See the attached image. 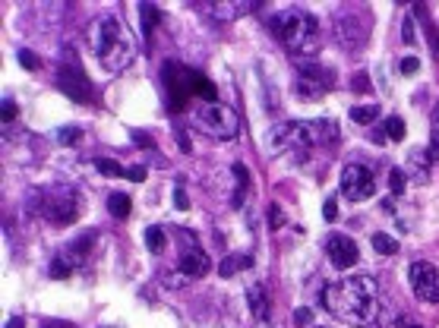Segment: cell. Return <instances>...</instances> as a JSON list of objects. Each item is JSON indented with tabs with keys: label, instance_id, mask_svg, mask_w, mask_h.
<instances>
[{
	"label": "cell",
	"instance_id": "6da1fadb",
	"mask_svg": "<svg viewBox=\"0 0 439 328\" xmlns=\"http://www.w3.org/2000/svg\"><path fill=\"white\" fill-rule=\"evenodd\" d=\"M322 306L332 316L351 325H370L380 316V284L370 275H354L344 281L326 284L322 291Z\"/></svg>",
	"mask_w": 439,
	"mask_h": 328
},
{
	"label": "cell",
	"instance_id": "7a4b0ae2",
	"mask_svg": "<svg viewBox=\"0 0 439 328\" xmlns=\"http://www.w3.org/2000/svg\"><path fill=\"white\" fill-rule=\"evenodd\" d=\"M329 136H338L335 133V123H278V127L269 130V152L272 155H282V152H291L297 155V161H304L310 155V149L322 145V139Z\"/></svg>",
	"mask_w": 439,
	"mask_h": 328
},
{
	"label": "cell",
	"instance_id": "3957f363",
	"mask_svg": "<svg viewBox=\"0 0 439 328\" xmlns=\"http://www.w3.org/2000/svg\"><path fill=\"white\" fill-rule=\"evenodd\" d=\"M92 48L104 63V70H111V73L124 70L133 60V38L117 16H104L92 25Z\"/></svg>",
	"mask_w": 439,
	"mask_h": 328
},
{
	"label": "cell",
	"instance_id": "277c9868",
	"mask_svg": "<svg viewBox=\"0 0 439 328\" xmlns=\"http://www.w3.org/2000/svg\"><path fill=\"white\" fill-rule=\"evenodd\" d=\"M272 32L288 51L294 54H313L320 48V23L306 10H284L272 16Z\"/></svg>",
	"mask_w": 439,
	"mask_h": 328
},
{
	"label": "cell",
	"instance_id": "5b68a950",
	"mask_svg": "<svg viewBox=\"0 0 439 328\" xmlns=\"http://www.w3.org/2000/svg\"><path fill=\"white\" fill-rule=\"evenodd\" d=\"M29 209L35 212L38 218H45L51 224H73L79 218V196L67 187L57 189H35L29 199Z\"/></svg>",
	"mask_w": 439,
	"mask_h": 328
},
{
	"label": "cell",
	"instance_id": "8992f818",
	"mask_svg": "<svg viewBox=\"0 0 439 328\" xmlns=\"http://www.w3.org/2000/svg\"><path fill=\"white\" fill-rule=\"evenodd\" d=\"M164 85H168V95H171L174 107H184L186 101L196 95L206 98L208 105L215 101V85H212L206 76L180 67V63H168V67H164Z\"/></svg>",
	"mask_w": 439,
	"mask_h": 328
},
{
	"label": "cell",
	"instance_id": "52a82bcc",
	"mask_svg": "<svg viewBox=\"0 0 439 328\" xmlns=\"http://www.w3.org/2000/svg\"><path fill=\"white\" fill-rule=\"evenodd\" d=\"M190 123H193L196 133H206L212 136V139H234L240 130L237 123V114L231 111L228 105H218V101H212V105H199L193 114H190Z\"/></svg>",
	"mask_w": 439,
	"mask_h": 328
},
{
	"label": "cell",
	"instance_id": "ba28073f",
	"mask_svg": "<svg viewBox=\"0 0 439 328\" xmlns=\"http://www.w3.org/2000/svg\"><path fill=\"white\" fill-rule=\"evenodd\" d=\"M332 79H335L332 70H322L313 60H300L297 70H294V95L304 98V101H320L332 89Z\"/></svg>",
	"mask_w": 439,
	"mask_h": 328
},
{
	"label": "cell",
	"instance_id": "9c48e42d",
	"mask_svg": "<svg viewBox=\"0 0 439 328\" xmlns=\"http://www.w3.org/2000/svg\"><path fill=\"white\" fill-rule=\"evenodd\" d=\"M57 82H60V89L67 92L73 101H79V105H89V101H92V82H89V76L82 73L79 60H76L73 51L64 54V63H60Z\"/></svg>",
	"mask_w": 439,
	"mask_h": 328
},
{
	"label": "cell",
	"instance_id": "30bf717a",
	"mask_svg": "<svg viewBox=\"0 0 439 328\" xmlns=\"http://www.w3.org/2000/svg\"><path fill=\"white\" fill-rule=\"evenodd\" d=\"M335 35L348 51L364 48L367 35H370V19L360 10H338L335 13Z\"/></svg>",
	"mask_w": 439,
	"mask_h": 328
},
{
	"label": "cell",
	"instance_id": "8fae6325",
	"mask_svg": "<svg viewBox=\"0 0 439 328\" xmlns=\"http://www.w3.org/2000/svg\"><path fill=\"white\" fill-rule=\"evenodd\" d=\"M376 189V174L367 164H348L342 171V196H348L351 202H364Z\"/></svg>",
	"mask_w": 439,
	"mask_h": 328
},
{
	"label": "cell",
	"instance_id": "7c38bea8",
	"mask_svg": "<svg viewBox=\"0 0 439 328\" xmlns=\"http://www.w3.org/2000/svg\"><path fill=\"white\" fill-rule=\"evenodd\" d=\"M177 269L184 278H190V281H196V278L208 275V269H212V262H208L206 249H202L196 240H180V259H177Z\"/></svg>",
	"mask_w": 439,
	"mask_h": 328
},
{
	"label": "cell",
	"instance_id": "4fadbf2b",
	"mask_svg": "<svg viewBox=\"0 0 439 328\" xmlns=\"http://www.w3.org/2000/svg\"><path fill=\"white\" fill-rule=\"evenodd\" d=\"M411 287L424 303H439V271L430 262H414L411 265Z\"/></svg>",
	"mask_w": 439,
	"mask_h": 328
},
{
	"label": "cell",
	"instance_id": "5bb4252c",
	"mask_svg": "<svg viewBox=\"0 0 439 328\" xmlns=\"http://www.w3.org/2000/svg\"><path fill=\"white\" fill-rule=\"evenodd\" d=\"M326 256L329 262L335 265V269H348V265H354L360 256L358 243L348 237V234H329L326 237Z\"/></svg>",
	"mask_w": 439,
	"mask_h": 328
},
{
	"label": "cell",
	"instance_id": "9a60e30c",
	"mask_svg": "<svg viewBox=\"0 0 439 328\" xmlns=\"http://www.w3.org/2000/svg\"><path fill=\"white\" fill-rule=\"evenodd\" d=\"M246 306H250V316H253L256 322H266L269 319V309H272V303H269V294L262 284H253L250 291H246Z\"/></svg>",
	"mask_w": 439,
	"mask_h": 328
},
{
	"label": "cell",
	"instance_id": "2e32d148",
	"mask_svg": "<svg viewBox=\"0 0 439 328\" xmlns=\"http://www.w3.org/2000/svg\"><path fill=\"white\" fill-rule=\"evenodd\" d=\"M92 243H95V231H86L82 237H76L73 243H70V249H67V262H70V265H79V262L89 256Z\"/></svg>",
	"mask_w": 439,
	"mask_h": 328
},
{
	"label": "cell",
	"instance_id": "e0dca14e",
	"mask_svg": "<svg viewBox=\"0 0 439 328\" xmlns=\"http://www.w3.org/2000/svg\"><path fill=\"white\" fill-rule=\"evenodd\" d=\"M250 265H253V259H250L246 253H231V256H224V259H222L218 271H222V278H234L237 271L250 269Z\"/></svg>",
	"mask_w": 439,
	"mask_h": 328
},
{
	"label": "cell",
	"instance_id": "ac0fdd59",
	"mask_svg": "<svg viewBox=\"0 0 439 328\" xmlns=\"http://www.w3.org/2000/svg\"><path fill=\"white\" fill-rule=\"evenodd\" d=\"M142 240H146V246H149V253H155V256L164 253V246H168V234H164V227H158V224L146 227Z\"/></svg>",
	"mask_w": 439,
	"mask_h": 328
},
{
	"label": "cell",
	"instance_id": "d6986e66",
	"mask_svg": "<svg viewBox=\"0 0 439 328\" xmlns=\"http://www.w3.org/2000/svg\"><path fill=\"white\" fill-rule=\"evenodd\" d=\"M231 171H234V177H237V189H234V209H240V205H244V199H246V189H250V174H246L244 164H234Z\"/></svg>",
	"mask_w": 439,
	"mask_h": 328
},
{
	"label": "cell",
	"instance_id": "ffe728a7",
	"mask_svg": "<svg viewBox=\"0 0 439 328\" xmlns=\"http://www.w3.org/2000/svg\"><path fill=\"white\" fill-rule=\"evenodd\" d=\"M130 205H133V202H130L127 193H111V196H108V212H111L114 218H127Z\"/></svg>",
	"mask_w": 439,
	"mask_h": 328
},
{
	"label": "cell",
	"instance_id": "44dd1931",
	"mask_svg": "<svg viewBox=\"0 0 439 328\" xmlns=\"http://www.w3.org/2000/svg\"><path fill=\"white\" fill-rule=\"evenodd\" d=\"M139 13H142V32H146V35H152V29H155L158 19H162V10H158L155 3H142Z\"/></svg>",
	"mask_w": 439,
	"mask_h": 328
},
{
	"label": "cell",
	"instance_id": "7402d4cb",
	"mask_svg": "<svg viewBox=\"0 0 439 328\" xmlns=\"http://www.w3.org/2000/svg\"><path fill=\"white\" fill-rule=\"evenodd\" d=\"M380 117V107L376 105H360V107H351V120L354 123H360V127H367V123H373V120Z\"/></svg>",
	"mask_w": 439,
	"mask_h": 328
},
{
	"label": "cell",
	"instance_id": "603a6c76",
	"mask_svg": "<svg viewBox=\"0 0 439 328\" xmlns=\"http://www.w3.org/2000/svg\"><path fill=\"white\" fill-rule=\"evenodd\" d=\"M373 249L382 256H395L398 253V240H392L389 234H373Z\"/></svg>",
	"mask_w": 439,
	"mask_h": 328
},
{
	"label": "cell",
	"instance_id": "cb8c5ba5",
	"mask_svg": "<svg viewBox=\"0 0 439 328\" xmlns=\"http://www.w3.org/2000/svg\"><path fill=\"white\" fill-rule=\"evenodd\" d=\"M95 167L104 174V177H127V174H130L127 167H120V164H117V161H111V158H98Z\"/></svg>",
	"mask_w": 439,
	"mask_h": 328
},
{
	"label": "cell",
	"instance_id": "d4e9b609",
	"mask_svg": "<svg viewBox=\"0 0 439 328\" xmlns=\"http://www.w3.org/2000/svg\"><path fill=\"white\" fill-rule=\"evenodd\" d=\"M382 130H386L389 139H404V133H408V127H404L402 117H389L386 123H382Z\"/></svg>",
	"mask_w": 439,
	"mask_h": 328
},
{
	"label": "cell",
	"instance_id": "484cf974",
	"mask_svg": "<svg viewBox=\"0 0 439 328\" xmlns=\"http://www.w3.org/2000/svg\"><path fill=\"white\" fill-rule=\"evenodd\" d=\"M70 271H73V265H70L67 259H60V256H57V259L51 262V269H48V275L57 278V281H64V278H70Z\"/></svg>",
	"mask_w": 439,
	"mask_h": 328
},
{
	"label": "cell",
	"instance_id": "4316f807",
	"mask_svg": "<svg viewBox=\"0 0 439 328\" xmlns=\"http://www.w3.org/2000/svg\"><path fill=\"white\" fill-rule=\"evenodd\" d=\"M79 136H82L79 127H64V130H57V142H60V145H76V142H79Z\"/></svg>",
	"mask_w": 439,
	"mask_h": 328
},
{
	"label": "cell",
	"instance_id": "83f0119b",
	"mask_svg": "<svg viewBox=\"0 0 439 328\" xmlns=\"http://www.w3.org/2000/svg\"><path fill=\"white\" fill-rule=\"evenodd\" d=\"M404 183H408L404 171H398V167H395V171L389 174V187H392V193H395V196H402V193H404Z\"/></svg>",
	"mask_w": 439,
	"mask_h": 328
},
{
	"label": "cell",
	"instance_id": "f1b7e54d",
	"mask_svg": "<svg viewBox=\"0 0 439 328\" xmlns=\"http://www.w3.org/2000/svg\"><path fill=\"white\" fill-rule=\"evenodd\" d=\"M417 70H420V60H417V57H402V60H398V73H402V76H414Z\"/></svg>",
	"mask_w": 439,
	"mask_h": 328
},
{
	"label": "cell",
	"instance_id": "f546056e",
	"mask_svg": "<svg viewBox=\"0 0 439 328\" xmlns=\"http://www.w3.org/2000/svg\"><path fill=\"white\" fill-rule=\"evenodd\" d=\"M266 215H269V227H282L284 224V212H282V205H275V202L266 209Z\"/></svg>",
	"mask_w": 439,
	"mask_h": 328
},
{
	"label": "cell",
	"instance_id": "4dcf8cb0",
	"mask_svg": "<svg viewBox=\"0 0 439 328\" xmlns=\"http://www.w3.org/2000/svg\"><path fill=\"white\" fill-rule=\"evenodd\" d=\"M16 57H19V63H23L26 70H35L38 67V57L29 51V48H19V51H16Z\"/></svg>",
	"mask_w": 439,
	"mask_h": 328
},
{
	"label": "cell",
	"instance_id": "1f68e13d",
	"mask_svg": "<svg viewBox=\"0 0 439 328\" xmlns=\"http://www.w3.org/2000/svg\"><path fill=\"white\" fill-rule=\"evenodd\" d=\"M430 152H433V158H439V105H436V111H433V142H430Z\"/></svg>",
	"mask_w": 439,
	"mask_h": 328
},
{
	"label": "cell",
	"instance_id": "d6a6232c",
	"mask_svg": "<svg viewBox=\"0 0 439 328\" xmlns=\"http://www.w3.org/2000/svg\"><path fill=\"white\" fill-rule=\"evenodd\" d=\"M322 218H326V221H335V218H338V202L335 199L322 202Z\"/></svg>",
	"mask_w": 439,
	"mask_h": 328
},
{
	"label": "cell",
	"instance_id": "836d02e7",
	"mask_svg": "<svg viewBox=\"0 0 439 328\" xmlns=\"http://www.w3.org/2000/svg\"><path fill=\"white\" fill-rule=\"evenodd\" d=\"M402 41L404 45H414L417 38H414V23H411L408 16H404V23H402Z\"/></svg>",
	"mask_w": 439,
	"mask_h": 328
},
{
	"label": "cell",
	"instance_id": "e575fe53",
	"mask_svg": "<svg viewBox=\"0 0 439 328\" xmlns=\"http://www.w3.org/2000/svg\"><path fill=\"white\" fill-rule=\"evenodd\" d=\"M313 313L306 309V306H300V309H294V325H310Z\"/></svg>",
	"mask_w": 439,
	"mask_h": 328
},
{
	"label": "cell",
	"instance_id": "d590c367",
	"mask_svg": "<svg viewBox=\"0 0 439 328\" xmlns=\"http://www.w3.org/2000/svg\"><path fill=\"white\" fill-rule=\"evenodd\" d=\"M3 120H7V123H10V120H16V101H13V98L3 101Z\"/></svg>",
	"mask_w": 439,
	"mask_h": 328
},
{
	"label": "cell",
	"instance_id": "8d00e7d4",
	"mask_svg": "<svg viewBox=\"0 0 439 328\" xmlns=\"http://www.w3.org/2000/svg\"><path fill=\"white\" fill-rule=\"evenodd\" d=\"M354 92H370V79H367L364 73L354 76Z\"/></svg>",
	"mask_w": 439,
	"mask_h": 328
},
{
	"label": "cell",
	"instance_id": "74e56055",
	"mask_svg": "<svg viewBox=\"0 0 439 328\" xmlns=\"http://www.w3.org/2000/svg\"><path fill=\"white\" fill-rule=\"evenodd\" d=\"M127 177L139 183V180H146V167H130V174H127Z\"/></svg>",
	"mask_w": 439,
	"mask_h": 328
},
{
	"label": "cell",
	"instance_id": "f35d334b",
	"mask_svg": "<svg viewBox=\"0 0 439 328\" xmlns=\"http://www.w3.org/2000/svg\"><path fill=\"white\" fill-rule=\"evenodd\" d=\"M373 142H376V145H382V142H389L386 130H373Z\"/></svg>",
	"mask_w": 439,
	"mask_h": 328
},
{
	"label": "cell",
	"instance_id": "ab89813d",
	"mask_svg": "<svg viewBox=\"0 0 439 328\" xmlns=\"http://www.w3.org/2000/svg\"><path fill=\"white\" fill-rule=\"evenodd\" d=\"M174 202H177V209H186V196H184V189H174Z\"/></svg>",
	"mask_w": 439,
	"mask_h": 328
},
{
	"label": "cell",
	"instance_id": "60d3db41",
	"mask_svg": "<svg viewBox=\"0 0 439 328\" xmlns=\"http://www.w3.org/2000/svg\"><path fill=\"white\" fill-rule=\"evenodd\" d=\"M41 328H73L70 322H60V319H51V322H45Z\"/></svg>",
	"mask_w": 439,
	"mask_h": 328
},
{
	"label": "cell",
	"instance_id": "b9f144b4",
	"mask_svg": "<svg viewBox=\"0 0 439 328\" xmlns=\"http://www.w3.org/2000/svg\"><path fill=\"white\" fill-rule=\"evenodd\" d=\"M7 328H26L23 316H13V319H10V322H7Z\"/></svg>",
	"mask_w": 439,
	"mask_h": 328
},
{
	"label": "cell",
	"instance_id": "7bdbcfd3",
	"mask_svg": "<svg viewBox=\"0 0 439 328\" xmlns=\"http://www.w3.org/2000/svg\"><path fill=\"white\" fill-rule=\"evenodd\" d=\"M408 328H420V325H408Z\"/></svg>",
	"mask_w": 439,
	"mask_h": 328
}]
</instances>
